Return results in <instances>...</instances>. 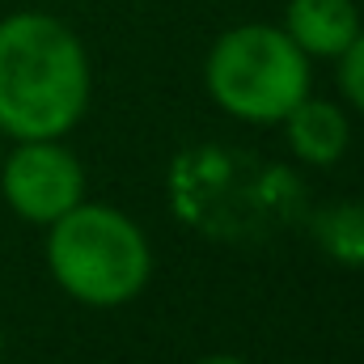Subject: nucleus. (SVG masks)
<instances>
[{"label": "nucleus", "mask_w": 364, "mask_h": 364, "mask_svg": "<svg viewBox=\"0 0 364 364\" xmlns=\"http://www.w3.org/2000/svg\"><path fill=\"white\" fill-rule=\"evenodd\" d=\"M90 102V60L47 13L0 21V127L17 140L64 136Z\"/></svg>", "instance_id": "nucleus-1"}, {"label": "nucleus", "mask_w": 364, "mask_h": 364, "mask_svg": "<svg viewBox=\"0 0 364 364\" xmlns=\"http://www.w3.org/2000/svg\"><path fill=\"white\" fill-rule=\"evenodd\" d=\"M51 275L68 296L85 305H123L149 284V242L144 233L114 208L77 203L60 220H51L47 242Z\"/></svg>", "instance_id": "nucleus-2"}, {"label": "nucleus", "mask_w": 364, "mask_h": 364, "mask_svg": "<svg viewBox=\"0 0 364 364\" xmlns=\"http://www.w3.org/2000/svg\"><path fill=\"white\" fill-rule=\"evenodd\" d=\"M208 90L246 123H279L309 90V64L284 30L237 26L208 55Z\"/></svg>", "instance_id": "nucleus-3"}, {"label": "nucleus", "mask_w": 364, "mask_h": 364, "mask_svg": "<svg viewBox=\"0 0 364 364\" xmlns=\"http://www.w3.org/2000/svg\"><path fill=\"white\" fill-rule=\"evenodd\" d=\"M0 186L17 216H26L34 225H51L68 208L81 203L85 170L55 140H21V149L0 170Z\"/></svg>", "instance_id": "nucleus-4"}, {"label": "nucleus", "mask_w": 364, "mask_h": 364, "mask_svg": "<svg viewBox=\"0 0 364 364\" xmlns=\"http://www.w3.org/2000/svg\"><path fill=\"white\" fill-rule=\"evenodd\" d=\"M284 34L305 55H343L360 34V17L352 0H292L284 13Z\"/></svg>", "instance_id": "nucleus-5"}, {"label": "nucleus", "mask_w": 364, "mask_h": 364, "mask_svg": "<svg viewBox=\"0 0 364 364\" xmlns=\"http://www.w3.org/2000/svg\"><path fill=\"white\" fill-rule=\"evenodd\" d=\"M348 119L339 106L331 102H314V97H301L292 110H288V140L296 149L301 161H314V166H331L343 157L348 149Z\"/></svg>", "instance_id": "nucleus-6"}, {"label": "nucleus", "mask_w": 364, "mask_h": 364, "mask_svg": "<svg viewBox=\"0 0 364 364\" xmlns=\"http://www.w3.org/2000/svg\"><path fill=\"white\" fill-rule=\"evenodd\" d=\"M326 246L339 259H364V208H339L326 220Z\"/></svg>", "instance_id": "nucleus-7"}, {"label": "nucleus", "mask_w": 364, "mask_h": 364, "mask_svg": "<svg viewBox=\"0 0 364 364\" xmlns=\"http://www.w3.org/2000/svg\"><path fill=\"white\" fill-rule=\"evenodd\" d=\"M339 60H343V68H339V85H343V93H348V102L364 114V34L352 38V47H348Z\"/></svg>", "instance_id": "nucleus-8"}, {"label": "nucleus", "mask_w": 364, "mask_h": 364, "mask_svg": "<svg viewBox=\"0 0 364 364\" xmlns=\"http://www.w3.org/2000/svg\"><path fill=\"white\" fill-rule=\"evenodd\" d=\"M199 364H246V360H237V356H208V360H199Z\"/></svg>", "instance_id": "nucleus-9"}]
</instances>
